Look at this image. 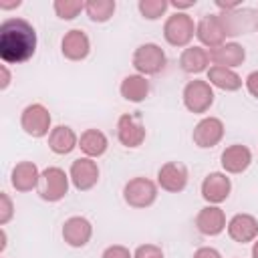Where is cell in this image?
Listing matches in <instances>:
<instances>
[{
    "instance_id": "cell-1",
    "label": "cell",
    "mask_w": 258,
    "mask_h": 258,
    "mask_svg": "<svg viewBox=\"0 0 258 258\" xmlns=\"http://www.w3.org/2000/svg\"><path fill=\"white\" fill-rule=\"evenodd\" d=\"M36 30L24 18H8L0 24V58L4 64H20L36 52Z\"/></svg>"
},
{
    "instance_id": "cell-2",
    "label": "cell",
    "mask_w": 258,
    "mask_h": 258,
    "mask_svg": "<svg viewBox=\"0 0 258 258\" xmlns=\"http://www.w3.org/2000/svg\"><path fill=\"white\" fill-rule=\"evenodd\" d=\"M69 183H71L69 173L56 165H50L40 171V181H38L36 191L40 200L54 204V202H60L69 194Z\"/></svg>"
},
{
    "instance_id": "cell-3",
    "label": "cell",
    "mask_w": 258,
    "mask_h": 258,
    "mask_svg": "<svg viewBox=\"0 0 258 258\" xmlns=\"http://www.w3.org/2000/svg\"><path fill=\"white\" fill-rule=\"evenodd\" d=\"M196 36V22L185 12H173L163 24V38L175 48H187Z\"/></svg>"
},
{
    "instance_id": "cell-4",
    "label": "cell",
    "mask_w": 258,
    "mask_h": 258,
    "mask_svg": "<svg viewBox=\"0 0 258 258\" xmlns=\"http://www.w3.org/2000/svg\"><path fill=\"white\" fill-rule=\"evenodd\" d=\"M123 200L127 206H131L135 210H145V208L153 206L157 200V183L143 175L131 177L123 185Z\"/></svg>"
},
{
    "instance_id": "cell-5",
    "label": "cell",
    "mask_w": 258,
    "mask_h": 258,
    "mask_svg": "<svg viewBox=\"0 0 258 258\" xmlns=\"http://www.w3.org/2000/svg\"><path fill=\"white\" fill-rule=\"evenodd\" d=\"M133 69L137 71V75H143V77H151V75H157L163 71L165 62H167V56L163 52V48L155 42H145V44H139L133 52Z\"/></svg>"
},
{
    "instance_id": "cell-6",
    "label": "cell",
    "mask_w": 258,
    "mask_h": 258,
    "mask_svg": "<svg viewBox=\"0 0 258 258\" xmlns=\"http://www.w3.org/2000/svg\"><path fill=\"white\" fill-rule=\"evenodd\" d=\"M50 113L42 103H32L26 105L20 113V127L28 137L40 139L44 135H50L52 127H50Z\"/></svg>"
},
{
    "instance_id": "cell-7",
    "label": "cell",
    "mask_w": 258,
    "mask_h": 258,
    "mask_svg": "<svg viewBox=\"0 0 258 258\" xmlns=\"http://www.w3.org/2000/svg\"><path fill=\"white\" fill-rule=\"evenodd\" d=\"M181 99H183V105L189 113L202 115V113L210 111V107L214 105V89L208 81L194 79L183 87Z\"/></svg>"
},
{
    "instance_id": "cell-8",
    "label": "cell",
    "mask_w": 258,
    "mask_h": 258,
    "mask_svg": "<svg viewBox=\"0 0 258 258\" xmlns=\"http://www.w3.org/2000/svg\"><path fill=\"white\" fill-rule=\"evenodd\" d=\"M69 177H71V183H73L75 189L89 191L99 181V165L91 157H79V159H75L71 163Z\"/></svg>"
},
{
    "instance_id": "cell-9",
    "label": "cell",
    "mask_w": 258,
    "mask_h": 258,
    "mask_svg": "<svg viewBox=\"0 0 258 258\" xmlns=\"http://www.w3.org/2000/svg\"><path fill=\"white\" fill-rule=\"evenodd\" d=\"M220 18L228 36L244 34L248 30L258 28V10L254 8H236L230 12H220Z\"/></svg>"
},
{
    "instance_id": "cell-10",
    "label": "cell",
    "mask_w": 258,
    "mask_h": 258,
    "mask_svg": "<svg viewBox=\"0 0 258 258\" xmlns=\"http://www.w3.org/2000/svg\"><path fill=\"white\" fill-rule=\"evenodd\" d=\"M196 36L204 44V48L212 50L218 48L220 44L226 42V28L222 24L220 14H206L198 24H196Z\"/></svg>"
},
{
    "instance_id": "cell-11",
    "label": "cell",
    "mask_w": 258,
    "mask_h": 258,
    "mask_svg": "<svg viewBox=\"0 0 258 258\" xmlns=\"http://www.w3.org/2000/svg\"><path fill=\"white\" fill-rule=\"evenodd\" d=\"M224 123L218 117H204L196 123L194 131H191V139L194 145H198L200 149H210L216 147L222 139H224Z\"/></svg>"
},
{
    "instance_id": "cell-12",
    "label": "cell",
    "mask_w": 258,
    "mask_h": 258,
    "mask_svg": "<svg viewBox=\"0 0 258 258\" xmlns=\"http://www.w3.org/2000/svg\"><path fill=\"white\" fill-rule=\"evenodd\" d=\"M145 125L141 123V117L139 115H131V113H125L119 117L117 121V139L123 147H129V149H135L139 147L143 141H145Z\"/></svg>"
},
{
    "instance_id": "cell-13",
    "label": "cell",
    "mask_w": 258,
    "mask_h": 258,
    "mask_svg": "<svg viewBox=\"0 0 258 258\" xmlns=\"http://www.w3.org/2000/svg\"><path fill=\"white\" fill-rule=\"evenodd\" d=\"M187 179H189L187 167L179 161H167L157 169V185L163 191L179 194V191L185 189Z\"/></svg>"
},
{
    "instance_id": "cell-14",
    "label": "cell",
    "mask_w": 258,
    "mask_h": 258,
    "mask_svg": "<svg viewBox=\"0 0 258 258\" xmlns=\"http://www.w3.org/2000/svg\"><path fill=\"white\" fill-rule=\"evenodd\" d=\"M232 191V181L224 171H212L202 181V198L210 206H218L228 200Z\"/></svg>"
},
{
    "instance_id": "cell-15",
    "label": "cell",
    "mask_w": 258,
    "mask_h": 258,
    "mask_svg": "<svg viewBox=\"0 0 258 258\" xmlns=\"http://www.w3.org/2000/svg\"><path fill=\"white\" fill-rule=\"evenodd\" d=\"M60 234H62V240L71 248H83V246H87L91 242L93 224L85 216H71V218L64 220Z\"/></svg>"
},
{
    "instance_id": "cell-16",
    "label": "cell",
    "mask_w": 258,
    "mask_h": 258,
    "mask_svg": "<svg viewBox=\"0 0 258 258\" xmlns=\"http://www.w3.org/2000/svg\"><path fill=\"white\" fill-rule=\"evenodd\" d=\"M228 236L238 244H248L258 238V220L252 214H236L228 220Z\"/></svg>"
},
{
    "instance_id": "cell-17",
    "label": "cell",
    "mask_w": 258,
    "mask_h": 258,
    "mask_svg": "<svg viewBox=\"0 0 258 258\" xmlns=\"http://www.w3.org/2000/svg\"><path fill=\"white\" fill-rule=\"evenodd\" d=\"M60 52L69 60H85L91 52V40L85 30L73 28L60 40Z\"/></svg>"
},
{
    "instance_id": "cell-18",
    "label": "cell",
    "mask_w": 258,
    "mask_h": 258,
    "mask_svg": "<svg viewBox=\"0 0 258 258\" xmlns=\"http://www.w3.org/2000/svg\"><path fill=\"white\" fill-rule=\"evenodd\" d=\"M228 222H226V214L220 206H206L198 212L196 216V228L200 234L204 236H218L226 230Z\"/></svg>"
},
{
    "instance_id": "cell-19",
    "label": "cell",
    "mask_w": 258,
    "mask_h": 258,
    "mask_svg": "<svg viewBox=\"0 0 258 258\" xmlns=\"http://www.w3.org/2000/svg\"><path fill=\"white\" fill-rule=\"evenodd\" d=\"M220 163L226 173H244L252 163V151L242 143L228 145L220 155Z\"/></svg>"
},
{
    "instance_id": "cell-20",
    "label": "cell",
    "mask_w": 258,
    "mask_h": 258,
    "mask_svg": "<svg viewBox=\"0 0 258 258\" xmlns=\"http://www.w3.org/2000/svg\"><path fill=\"white\" fill-rule=\"evenodd\" d=\"M208 52H210V62L214 67L236 69L246 60V48L238 42H224L218 48H212Z\"/></svg>"
},
{
    "instance_id": "cell-21",
    "label": "cell",
    "mask_w": 258,
    "mask_h": 258,
    "mask_svg": "<svg viewBox=\"0 0 258 258\" xmlns=\"http://www.w3.org/2000/svg\"><path fill=\"white\" fill-rule=\"evenodd\" d=\"M38 181H40V171L32 161H20L10 171V183L16 191H22V194L32 191L38 187Z\"/></svg>"
},
{
    "instance_id": "cell-22",
    "label": "cell",
    "mask_w": 258,
    "mask_h": 258,
    "mask_svg": "<svg viewBox=\"0 0 258 258\" xmlns=\"http://www.w3.org/2000/svg\"><path fill=\"white\" fill-rule=\"evenodd\" d=\"M179 67L183 73L187 75H200V73H208L210 69V52L204 46H187L183 48V52L179 54Z\"/></svg>"
},
{
    "instance_id": "cell-23",
    "label": "cell",
    "mask_w": 258,
    "mask_h": 258,
    "mask_svg": "<svg viewBox=\"0 0 258 258\" xmlns=\"http://www.w3.org/2000/svg\"><path fill=\"white\" fill-rule=\"evenodd\" d=\"M48 147L56 155H69L75 147H79V137L69 125H56L52 127L48 135Z\"/></svg>"
},
{
    "instance_id": "cell-24",
    "label": "cell",
    "mask_w": 258,
    "mask_h": 258,
    "mask_svg": "<svg viewBox=\"0 0 258 258\" xmlns=\"http://www.w3.org/2000/svg\"><path fill=\"white\" fill-rule=\"evenodd\" d=\"M208 83L212 87H218L226 93H234L238 89H242L244 81L242 77L234 71V69H226V67H210L208 69Z\"/></svg>"
},
{
    "instance_id": "cell-25",
    "label": "cell",
    "mask_w": 258,
    "mask_h": 258,
    "mask_svg": "<svg viewBox=\"0 0 258 258\" xmlns=\"http://www.w3.org/2000/svg\"><path fill=\"white\" fill-rule=\"evenodd\" d=\"M107 147H109V139L99 129H85L79 137V149L85 153V157H91V159L101 157L105 155Z\"/></svg>"
},
{
    "instance_id": "cell-26",
    "label": "cell",
    "mask_w": 258,
    "mask_h": 258,
    "mask_svg": "<svg viewBox=\"0 0 258 258\" xmlns=\"http://www.w3.org/2000/svg\"><path fill=\"white\" fill-rule=\"evenodd\" d=\"M119 93L125 101L129 103H141L147 99L149 95V81L147 77L143 75H127L123 81H121V87H119Z\"/></svg>"
},
{
    "instance_id": "cell-27",
    "label": "cell",
    "mask_w": 258,
    "mask_h": 258,
    "mask_svg": "<svg viewBox=\"0 0 258 258\" xmlns=\"http://www.w3.org/2000/svg\"><path fill=\"white\" fill-rule=\"evenodd\" d=\"M115 0H89L85 2V14L91 22H107L115 14Z\"/></svg>"
},
{
    "instance_id": "cell-28",
    "label": "cell",
    "mask_w": 258,
    "mask_h": 258,
    "mask_svg": "<svg viewBox=\"0 0 258 258\" xmlns=\"http://www.w3.org/2000/svg\"><path fill=\"white\" fill-rule=\"evenodd\" d=\"M169 8L167 0H139L137 10L145 20H159Z\"/></svg>"
},
{
    "instance_id": "cell-29",
    "label": "cell",
    "mask_w": 258,
    "mask_h": 258,
    "mask_svg": "<svg viewBox=\"0 0 258 258\" xmlns=\"http://www.w3.org/2000/svg\"><path fill=\"white\" fill-rule=\"evenodd\" d=\"M52 8L60 20H75L85 10V2H81V0H54Z\"/></svg>"
},
{
    "instance_id": "cell-30",
    "label": "cell",
    "mask_w": 258,
    "mask_h": 258,
    "mask_svg": "<svg viewBox=\"0 0 258 258\" xmlns=\"http://www.w3.org/2000/svg\"><path fill=\"white\" fill-rule=\"evenodd\" d=\"M14 216V206H12V200L6 191L0 194V226H6Z\"/></svg>"
},
{
    "instance_id": "cell-31",
    "label": "cell",
    "mask_w": 258,
    "mask_h": 258,
    "mask_svg": "<svg viewBox=\"0 0 258 258\" xmlns=\"http://www.w3.org/2000/svg\"><path fill=\"white\" fill-rule=\"evenodd\" d=\"M133 258H165V256L157 244H141L135 248Z\"/></svg>"
},
{
    "instance_id": "cell-32",
    "label": "cell",
    "mask_w": 258,
    "mask_h": 258,
    "mask_svg": "<svg viewBox=\"0 0 258 258\" xmlns=\"http://www.w3.org/2000/svg\"><path fill=\"white\" fill-rule=\"evenodd\" d=\"M101 258H133V254L129 252L127 246H121V244H113V246H107L101 254Z\"/></svg>"
},
{
    "instance_id": "cell-33",
    "label": "cell",
    "mask_w": 258,
    "mask_h": 258,
    "mask_svg": "<svg viewBox=\"0 0 258 258\" xmlns=\"http://www.w3.org/2000/svg\"><path fill=\"white\" fill-rule=\"evenodd\" d=\"M244 87H246V91H248L254 99H258V71H252V73L244 79Z\"/></svg>"
},
{
    "instance_id": "cell-34",
    "label": "cell",
    "mask_w": 258,
    "mask_h": 258,
    "mask_svg": "<svg viewBox=\"0 0 258 258\" xmlns=\"http://www.w3.org/2000/svg\"><path fill=\"white\" fill-rule=\"evenodd\" d=\"M191 258H222V254H220V250H216L212 246H202L194 252Z\"/></svg>"
},
{
    "instance_id": "cell-35",
    "label": "cell",
    "mask_w": 258,
    "mask_h": 258,
    "mask_svg": "<svg viewBox=\"0 0 258 258\" xmlns=\"http://www.w3.org/2000/svg\"><path fill=\"white\" fill-rule=\"evenodd\" d=\"M0 71H2V83H0V89H2V91H6V89H8V85H10V71H8V67H6V64H2V67H0Z\"/></svg>"
},
{
    "instance_id": "cell-36",
    "label": "cell",
    "mask_w": 258,
    "mask_h": 258,
    "mask_svg": "<svg viewBox=\"0 0 258 258\" xmlns=\"http://www.w3.org/2000/svg\"><path fill=\"white\" fill-rule=\"evenodd\" d=\"M169 6H173V8L179 12V10H185V8L196 6V0H189V2H177V0H173V2H169Z\"/></svg>"
},
{
    "instance_id": "cell-37",
    "label": "cell",
    "mask_w": 258,
    "mask_h": 258,
    "mask_svg": "<svg viewBox=\"0 0 258 258\" xmlns=\"http://www.w3.org/2000/svg\"><path fill=\"white\" fill-rule=\"evenodd\" d=\"M18 6H20V0L18 2H0L2 10H10V8H18Z\"/></svg>"
},
{
    "instance_id": "cell-38",
    "label": "cell",
    "mask_w": 258,
    "mask_h": 258,
    "mask_svg": "<svg viewBox=\"0 0 258 258\" xmlns=\"http://www.w3.org/2000/svg\"><path fill=\"white\" fill-rule=\"evenodd\" d=\"M252 258H258V238H256L254 244H252Z\"/></svg>"
}]
</instances>
